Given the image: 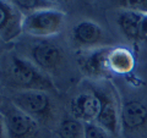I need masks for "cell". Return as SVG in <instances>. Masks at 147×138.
Listing matches in <instances>:
<instances>
[{
  "label": "cell",
  "instance_id": "cell-16",
  "mask_svg": "<svg viewBox=\"0 0 147 138\" xmlns=\"http://www.w3.org/2000/svg\"><path fill=\"white\" fill-rule=\"evenodd\" d=\"M85 138H112V135L96 122L85 123Z\"/></svg>",
  "mask_w": 147,
  "mask_h": 138
},
{
  "label": "cell",
  "instance_id": "cell-5",
  "mask_svg": "<svg viewBox=\"0 0 147 138\" xmlns=\"http://www.w3.org/2000/svg\"><path fill=\"white\" fill-rule=\"evenodd\" d=\"M24 13L12 1L0 0V39L11 42L22 33Z\"/></svg>",
  "mask_w": 147,
  "mask_h": 138
},
{
  "label": "cell",
  "instance_id": "cell-11",
  "mask_svg": "<svg viewBox=\"0 0 147 138\" xmlns=\"http://www.w3.org/2000/svg\"><path fill=\"white\" fill-rule=\"evenodd\" d=\"M96 93L100 99V110L96 119V123L103 127L105 131H108L110 135H115L119 128V122H120V116H119L115 104L109 95L98 93V92Z\"/></svg>",
  "mask_w": 147,
  "mask_h": 138
},
{
  "label": "cell",
  "instance_id": "cell-18",
  "mask_svg": "<svg viewBox=\"0 0 147 138\" xmlns=\"http://www.w3.org/2000/svg\"><path fill=\"white\" fill-rule=\"evenodd\" d=\"M141 39L147 40V13H145L144 18H142V25H141Z\"/></svg>",
  "mask_w": 147,
  "mask_h": 138
},
{
  "label": "cell",
  "instance_id": "cell-6",
  "mask_svg": "<svg viewBox=\"0 0 147 138\" xmlns=\"http://www.w3.org/2000/svg\"><path fill=\"white\" fill-rule=\"evenodd\" d=\"M110 49L108 47H99L90 50L87 54L80 59V66L87 76L90 77H105L110 73L109 68V53Z\"/></svg>",
  "mask_w": 147,
  "mask_h": 138
},
{
  "label": "cell",
  "instance_id": "cell-2",
  "mask_svg": "<svg viewBox=\"0 0 147 138\" xmlns=\"http://www.w3.org/2000/svg\"><path fill=\"white\" fill-rule=\"evenodd\" d=\"M65 13L57 7H45L24 15L22 20V33L37 38H48L60 33Z\"/></svg>",
  "mask_w": 147,
  "mask_h": 138
},
{
  "label": "cell",
  "instance_id": "cell-12",
  "mask_svg": "<svg viewBox=\"0 0 147 138\" xmlns=\"http://www.w3.org/2000/svg\"><path fill=\"white\" fill-rule=\"evenodd\" d=\"M145 13L123 10L117 17V23L120 28L121 33L129 40H141V25Z\"/></svg>",
  "mask_w": 147,
  "mask_h": 138
},
{
  "label": "cell",
  "instance_id": "cell-17",
  "mask_svg": "<svg viewBox=\"0 0 147 138\" xmlns=\"http://www.w3.org/2000/svg\"><path fill=\"white\" fill-rule=\"evenodd\" d=\"M120 6L124 7V10L147 13V0H125L120 1Z\"/></svg>",
  "mask_w": 147,
  "mask_h": 138
},
{
  "label": "cell",
  "instance_id": "cell-3",
  "mask_svg": "<svg viewBox=\"0 0 147 138\" xmlns=\"http://www.w3.org/2000/svg\"><path fill=\"white\" fill-rule=\"evenodd\" d=\"M0 117L9 138H34L38 132L37 121L12 102L4 103L0 107Z\"/></svg>",
  "mask_w": 147,
  "mask_h": 138
},
{
  "label": "cell",
  "instance_id": "cell-15",
  "mask_svg": "<svg viewBox=\"0 0 147 138\" xmlns=\"http://www.w3.org/2000/svg\"><path fill=\"white\" fill-rule=\"evenodd\" d=\"M12 3L15 4V6L24 13V15L37 11V10H40V9L53 7V3L42 1V0H15V1H12Z\"/></svg>",
  "mask_w": 147,
  "mask_h": 138
},
{
  "label": "cell",
  "instance_id": "cell-9",
  "mask_svg": "<svg viewBox=\"0 0 147 138\" xmlns=\"http://www.w3.org/2000/svg\"><path fill=\"white\" fill-rule=\"evenodd\" d=\"M71 37L77 47L94 48L103 40L104 32L98 23L93 21L84 20L74 26Z\"/></svg>",
  "mask_w": 147,
  "mask_h": 138
},
{
  "label": "cell",
  "instance_id": "cell-7",
  "mask_svg": "<svg viewBox=\"0 0 147 138\" xmlns=\"http://www.w3.org/2000/svg\"><path fill=\"white\" fill-rule=\"evenodd\" d=\"M70 110L72 117L84 123L96 122L99 110L100 99L97 93H81L71 100Z\"/></svg>",
  "mask_w": 147,
  "mask_h": 138
},
{
  "label": "cell",
  "instance_id": "cell-14",
  "mask_svg": "<svg viewBox=\"0 0 147 138\" xmlns=\"http://www.w3.org/2000/svg\"><path fill=\"white\" fill-rule=\"evenodd\" d=\"M59 138H85V123L75 117H66L58 128Z\"/></svg>",
  "mask_w": 147,
  "mask_h": 138
},
{
  "label": "cell",
  "instance_id": "cell-10",
  "mask_svg": "<svg viewBox=\"0 0 147 138\" xmlns=\"http://www.w3.org/2000/svg\"><path fill=\"white\" fill-rule=\"evenodd\" d=\"M120 121L125 130H139L147 122V107L139 100L124 103L120 111Z\"/></svg>",
  "mask_w": 147,
  "mask_h": 138
},
{
  "label": "cell",
  "instance_id": "cell-4",
  "mask_svg": "<svg viewBox=\"0 0 147 138\" xmlns=\"http://www.w3.org/2000/svg\"><path fill=\"white\" fill-rule=\"evenodd\" d=\"M11 102L36 121L47 120L52 115V100L47 92L20 90L12 95Z\"/></svg>",
  "mask_w": 147,
  "mask_h": 138
},
{
  "label": "cell",
  "instance_id": "cell-8",
  "mask_svg": "<svg viewBox=\"0 0 147 138\" xmlns=\"http://www.w3.org/2000/svg\"><path fill=\"white\" fill-rule=\"evenodd\" d=\"M32 62L43 72L55 70L63 61V50L53 43L42 42L36 44L31 50Z\"/></svg>",
  "mask_w": 147,
  "mask_h": 138
},
{
  "label": "cell",
  "instance_id": "cell-19",
  "mask_svg": "<svg viewBox=\"0 0 147 138\" xmlns=\"http://www.w3.org/2000/svg\"><path fill=\"white\" fill-rule=\"evenodd\" d=\"M3 127H4V123H3L1 117H0V136H1V132H3Z\"/></svg>",
  "mask_w": 147,
  "mask_h": 138
},
{
  "label": "cell",
  "instance_id": "cell-1",
  "mask_svg": "<svg viewBox=\"0 0 147 138\" xmlns=\"http://www.w3.org/2000/svg\"><path fill=\"white\" fill-rule=\"evenodd\" d=\"M7 78L11 86L21 90H42L54 89L49 76L33 62L21 56L13 55L7 67Z\"/></svg>",
  "mask_w": 147,
  "mask_h": 138
},
{
  "label": "cell",
  "instance_id": "cell-13",
  "mask_svg": "<svg viewBox=\"0 0 147 138\" xmlns=\"http://www.w3.org/2000/svg\"><path fill=\"white\" fill-rule=\"evenodd\" d=\"M110 72L118 75H126L130 73L135 67L134 55L126 48H112L108 58Z\"/></svg>",
  "mask_w": 147,
  "mask_h": 138
}]
</instances>
